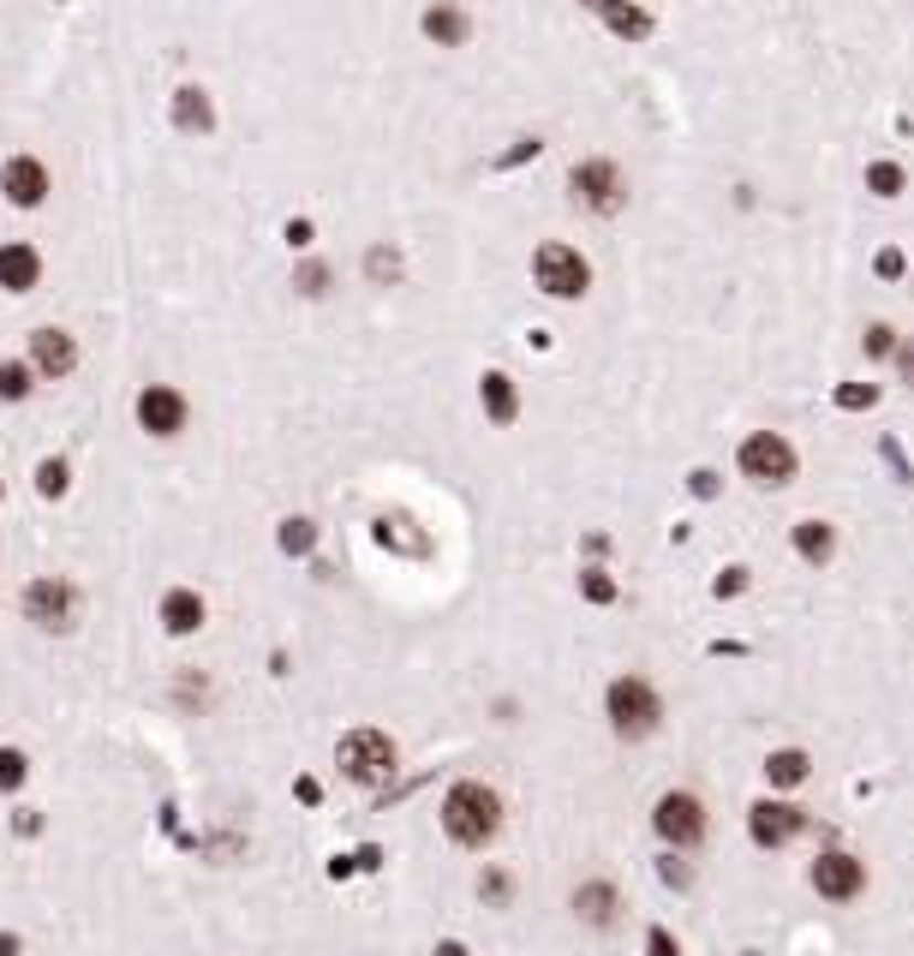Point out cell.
Here are the masks:
<instances>
[{
	"label": "cell",
	"mask_w": 914,
	"mask_h": 956,
	"mask_svg": "<svg viewBox=\"0 0 914 956\" xmlns=\"http://www.w3.org/2000/svg\"><path fill=\"white\" fill-rule=\"evenodd\" d=\"M442 831H449V843L461 849H484L496 831H503V796H496L491 784H454L449 796H442Z\"/></svg>",
	"instance_id": "6da1fadb"
},
{
	"label": "cell",
	"mask_w": 914,
	"mask_h": 956,
	"mask_svg": "<svg viewBox=\"0 0 914 956\" xmlns=\"http://www.w3.org/2000/svg\"><path fill=\"white\" fill-rule=\"evenodd\" d=\"M603 717H610V729L622 735V742H645V735L663 724V700L645 675H616L610 694H603Z\"/></svg>",
	"instance_id": "7a4b0ae2"
},
{
	"label": "cell",
	"mask_w": 914,
	"mask_h": 956,
	"mask_svg": "<svg viewBox=\"0 0 914 956\" xmlns=\"http://www.w3.org/2000/svg\"><path fill=\"white\" fill-rule=\"evenodd\" d=\"M335 765H342L347 784L377 789L382 777L395 771V742H389L382 729H347V735H342V747H335Z\"/></svg>",
	"instance_id": "3957f363"
},
{
	"label": "cell",
	"mask_w": 914,
	"mask_h": 956,
	"mask_svg": "<svg viewBox=\"0 0 914 956\" xmlns=\"http://www.w3.org/2000/svg\"><path fill=\"white\" fill-rule=\"evenodd\" d=\"M568 191H574V203H580L586 216H616V210L628 203V180H622V168H616V161H603V156L574 161Z\"/></svg>",
	"instance_id": "277c9868"
},
{
	"label": "cell",
	"mask_w": 914,
	"mask_h": 956,
	"mask_svg": "<svg viewBox=\"0 0 914 956\" xmlns=\"http://www.w3.org/2000/svg\"><path fill=\"white\" fill-rule=\"evenodd\" d=\"M24 622L42 628V634H66L78 622V586L61 580V574H42V580L24 586Z\"/></svg>",
	"instance_id": "5b68a950"
},
{
	"label": "cell",
	"mask_w": 914,
	"mask_h": 956,
	"mask_svg": "<svg viewBox=\"0 0 914 956\" xmlns=\"http://www.w3.org/2000/svg\"><path fill=\"white\" fill-rule=\"evenodd\" d=\"M533 282L550 293V300H580V293L592 287V270H586V258L574 252V245L544 240L533 252Z\"/></svg>",
	"instance_id": "8992f818"
},
{
	"label": "cell",
	"mask_w": 914,
	"mask_h": 956,
	"mask_svg": "<svg viewBox=\"0 0 914 956\" xmlns=\"http://www.w3.org/2000/svg\"><path fill=\"white\" fill-rule=\"evenodd\" d=\"M735 466H742L754 484H789L795 479V443L777 431H754L742 449H735Z\"/></svg>",
	"instance_id": "52a82bcc"
},
{
	"label": "cell",
	"mask_w": 914,
	"mask_h": 956,
	"mask_svg": "<svg viewBox=\"0 0 914 956\" xmlns=\"http://www.w3.org/2000/svg\"><path fill=\"white\" fill-rule=\"evenodd\" d=\"M652 826H658V837L670 849H694L705 837V801L687 796V789H670V796L652 807Z\"/></svg>",
	"instance_id": "ba28073f"
},
{
	"label": "cell",
	"mask_w": 914,
	"mask_h": 956,
	"mask_svg": "<svg viewBox=\"0 0 914 956\" xmlns=\"http://www.w3.org/2000/svg\"><path fill=\"white\" fill-rule=\"evenodd\" d=\"M813 891L824 896V903H854V896L866 891V866L843 855V849H824V855L813 861Z\"/></svg>",
	"instance_id": "9c48e42d"
},
{
	"label": "cell",
	"mask_w": 914,
	"mask_h": 956,
	"mask_svg": "<svg viewBox=\"0 0 914 956\" xmlns=\"http://www.w3.org/2000/svg\"><path fill=\"white\" fill-rule=\"evenodd\" d=\"M186 419H191V407H186L180 389H168V382H150V389H138V424H144L150 437H180Z\"/></svg>",
	"instance_id": "30bf717a"
},
{
	"label": "cell",
	"mask_w": 914,
	"mask_h": 956,
	"mask_svg": "<svg viewBox=\"0 0 914 956\" xmlns=\"http://www.w3.org/2000/svg\"><path fill=\"white\" fill-rule=\"evenodd\" d=\"M801 807H789V801H754L747 807V831H754V843L759 849H784V843H795L801 837Z\"/></svg>",
	"instance_id": "8fae6325"
},
{
	"label": "cell",
	"mask_w": 914,
	"mask_h": 956,
	"mask_svg": "<svg viewBox=\"0 0 914 956\" xmlns=\"http://www.w3.org/2000/svg\"><path fill=\"white\" fill-rule=\"evenodd\" d=\"M0 191H7V203H19V210H36V203L49 198V168H42L36 156H12L7 168H0Z\"/></svg>",
	"instance_id": "7c38bea8"
},
{
	"label": "cell",
	"mask_w": 914,
	"mask_h": 956,
	"mask_svg": "<svg viewBox=\"0 0 914 956\" xmlns=\"http://www.w3.org/2000/svg\"><path fill=\"white\" fill-rule=\"evenodd\" d=\"M72 365H78V342H72L66 329H54V323H49V329L31 335V371L36 377L61 382V377H72Z\"/></svg>",
	"instance_id": "4fadbf2b"
},
{
	"label": "cell",
	"mask_w": 914,
	"mask_h": 956,
	"mask_svg": "<svg viewBox=\"0 0 914 956\" xmlns=\"http://www.w3.org/2000/svg\"><path fill=\"white\" fill-rule=\"evenodd\" d=\"M574 915L586 926H616L622 921V891H616L610 879H586V885L574 891Z\"/></svg>",
	"instance_id": "5bb4252c"
},
{
	"label": "cell",
	"mask_w": 914,
	"mask_h": 956,
	"mask_svg": "<svg viewBox=\"0 0 914 956\" xmlns=\"http://www.w3.org/2000/svg\"><path fill=\"white\" fill-rule=\"evenodd\" d=\"M174 126H180L186 138H210V132H216V102H210V91H198V84L174 91Z\"/></svg>",
	"instance_id": "9a60e30c"
},
{
	"label": "cell",
	"mask_w": 914,
	"mask_h": 956,
	"mask_svg": "<svg viewBox=\"0 0 914 956\" xmlns=\"http://www.w3.org/2000/svg\"><path fill=\"white\" fill-rule=\"evenodd\" d=\"M42 282V258L31 252L24 240H7L0 245V287L7 293H31Z\"/></svg>",
	"instance_id": "2e32d148"
},
{
	"label": "cell",
	"mask_w": 914,
	"mask_h": 956,
	"mask_svg": "<svg viewBox=\"0 0 914 956\" xmlns=\"http://www.w3.org/2000/svg\"><path fill=\"white\" fill-rule=\"evenodd\" d=\"M161 628H168L174 640L198 634V628H203V598L191 592V586H174V592L161 598Z\"/></svg>",
	"instance_id": "e0dca14e"
},
{
	"label": "cell",
	"mask_w": 914,
	"mask_h": 956,
	"mask_svg": "<svg viewBox=\"0 0 914 956\" xmlns=\"http://www.w3.org/2000/svg\"><path fill=\"white\" fill-rule=\"evenodd\" d=\"M479 401H484V419L491 424H514V413H521V395H514V382L503 371L479 377Z\"/></svg>",
	"instance_id": "ac0fdd59"
},
{
	"label": "cell",
	"mask_w": 914,
	"mask_h": 956,
	"mask_svg": "<svg viewBox=\"0 0 914 956\" xmlns=\"http://www.w3.org/2000/svg\"><path fill=\"white\" fill-rule=\"evenodd\" d=\"M419 24H424V36H431L437 49H461V42L473 36V19H466L461 7H431Z\"/></svg>",
	"instance_id": "d6986e66"
},
{
	"label": "cell",
	"mask_w": 914,
	"mask_h": 956,
	"mask_svg": "<svg viewBox=\"0 0 914 956\" xmlns=\"http://www.w3.org/2000/svg\"><path fill=\"white\" fill-rule=\"evenodd\" d=\"M795 550H801L813 568H824V563L837 556V533H831V521H801V526H795Z\"/></svg>",
	"instance_id": "ffe728a7"
},
{
	"label": "cell",
	"mask_w": 914,
	"mask_h": 956,
	"mask_svg": "<svg viewBox=\"0 0 914 956\" xmlns=\"http://www.w3.org/2000/svg\"><path fill=\"white\" fill-rule=\"evenodd\" d=\"M603 24H610L616 36H628V42H640V36H652V12H640V7H628V0H616V7H603Z\"/></svg>",
	"instance_id": "44dd1931"
},
{
	"label": "cell",
	"mask_w": 914,
	"mask_h": 956,
	"mask_svg": "<svg viewBox=\"0 0 914 956\" xmlns=\"http://www.w3.org/2000/svg\"><path fill=\"white\" fill-rule=\"evenodd\" d=\"M765 777H771L777 789H795L807 777V754H801V747H777V754L765 759Z\"/></svg>",
	"instance_id": "7402d4cb"
},
{
	"label": "cell",
	"mask_w": 914,
	"mask_h": 956,
	"mask_svg": "<svg viewBox=\"0 0 914 956\" xmlns=\"http://www.w3.org/2000/svg\"><path fill=\"white\" fill-rule=\"evenodd\" d=\"M31 365H24V359H0V401H24V395H31Z\"/></svg>",
	"instance_id": "603a6c76"
},
{
	"label": "cell",
	"mask_w": 914,
	"mask_h": 956,
	"mask_svg": "<svg viewBox=\"0 0 914 956\" xmlns=\"http://www.w3.org/2000/svg\"><path fill=\"white\" fill-rule=\"evenodd\" d=\"M866 191H873V198H896V191H903V168H896V161H873V168H866Z\"/></svg>",
	"instance_id": "cb8c5ba5"
},
{
	"label": "cell",
	"mask_w": 914,
	"mask_h": 956,
	"mask_svg": "<svg viewBox=\"0 0 914 956\" xmlns=\"http://www.w3.org/2000/svg\"><path fill=\"white\" fill-rule=\"evenodd\" d=\"M317 544V526L312 521H282V550L287 556H305Z\"/></svg>",
	"instance_id": "d4e9b609"
},
{
	"label": "cell",
	"mask_w": 914,
	"mask_h": 956,
	"mask_svg": "<svg viewBox=\"0 0 914 956\" xmlns=\"http://www.w3.org/2000/svg\"><path fill=\"white\" fill-rule=\"evenodd\" d=\"M66 484H72L66 461H42V466H36V491H42V496H66Z\"/></svg>",
	"instance_id": "484cf974"
},
{
	"label": "cell",
	"mask_w": 914,
	"mask_h": 956,
	"mask_svg": "<svg viewBox=\"0 0 914 956\" xmlns=\"http://www.w3.org/2000/svg\"><path fill=\"white\" fill-rule=\"evenodd\" d=\"M293 287H300L305 300H323V293H329V263H305V270L293 275Z\"/></svg>",
	"instance_id": "4316f807"
},
{
	"label": "cell",
	"mask_w": 914,
	"mask_h": 956,
	"mask_svg": "<svg viewBox=\"0 0 914 956\" xmlns=\"http://www.w3.org/2000/svg\"><path fill=\"white\" fill-rule=\"evenodd\" d=\"M873 401H879L873 382H843V389H837V407H849V413H866Z\"/></svg>",
	"instance_id": "83f0119b"
},
{
	"label": "cell",
	"mask_w": 914,
	"mask_h": 956,
	"mask_svg": "<svg viewBox=\"0 0 914 956\" xmlns=\"http://www.w3.org/2000/svg\"><path fill=\"white\" fill-rule=\"evenodd\" d=\"M365 275H371V282H395V275H401V258H395L389 245H377V252L365 258Z\"/></svg>",
	"instance_id": "f1b7e54d"
},
{
	"label": "cell",
	"mask_w": 914,
	"mask_h": 956,
	"mask_svg": "<svg viewBox=\"0 0 914 956\" xmlns=\"http://www.w3.org/2000/svg\"><path fill=\"white\" fill-rule=\"evenodd\" d=\"M580 592L592 598V605H610V598H616V580H610L603 568H586V574H580Z\"/></svg>",
	"instance_id": "f546056e"
},
{
	"label": "cell",
	"mask_w": 914,
	"mask_h": 956,
	"mask_svg": "<svg viewBox=\"0 0 914 956\" xmlns=\"http://www.w3.org/2000/svg\"><path fill=\"white\" fill-rule=\"evenodd\" d=\"M19 784H24V754L7 747V754H0V789H19Z\"/></svg>",
	"instance_id": "4dcf8cb0"
},
{
	"label": "cell",
	"mask_w": 914,
	"mask_h": 956,
	"mask_svg": "<svg viewBox=\"0 0 914 956\" xmlns=\"http://www.w3.org/2000/svg\"><path fill=\"white\" fill-rule=\"evenodd\" d=\"M645 956H682V945H675L663 926H652V933H645Z\"/></svg>",
	"instance_id": "1f68e13d"
},
{
	"label": "cell",
	"mask_w": 914,
	"mask_h": 956,
	"mask_svg": "<svg viewBox=\"0 0 914 956\" xmlns=\"http://www.w3.org/2000/svg\"><path fill=\"white\" fill-rule=\"evenodd\" d=\"M891 347H896V335L884 329V323H873V329H866V353H873V359H884Z\"/></svg>",
	"instance_id": "d6a6232c"
},
{
	"label": "cell",
	"mask_w": 914,
	"mask_h": 956,
	"mask_svg": "<svg viewBox=\"0 0 914 956\" xmlns=\"http://www.w3.org/2000/svg\"><path fill=\"white\" fill-rule=\"evenodd\" d=\"M479 891L491 896V903H508V891H514V885H508V873H484V885H479Z\"/></svg>",
	"instance_id": "836d02e7"
},
{
	"label": "cell",
	"mask_w": 914,
	"mask_h": 956,
	"mask_svg": "<svg viewBox=\"0 0 914 956\" xmlns=\"http://www.w3.org/2000/svg\"><path fill=\"white\" fill-rule=\"evenodd\" d=\"M747 586V568H724V580H717V598H735Z\"/></svg>",
	"instance_id": "e575fe53"
},
{
	"label": "cell",
	"mask_w": 914,
	"mask_h": 956,
	"mask_svg": "<svg viewBox=\"0 0 914 956\" xmlns=\"http://www.w3.org/2000/svg\"><path fill=\"white\" fill-rule=\"evenodd\" d=\"M873 270H879V275H891V282H896V275H903V258H896V252H879V258H873Z\"/></svg>",
	"instance_id": "d590c367"
},
{
	"label": "cell",
	"mask_w": 914,
	"mask_h": 956,
	"mask_svg": "<svg viewBox=\"0 0 914 956\" xmlns=\"http://www.w3.org/2000/svg\"><path fill=\"white\" fill-rule=\"evenodd\" d=\"M663 879H670V885H687V866L675 855H663Z\"/></svg>",
	"instance_id": "8d00e7d4"
},
{
	"label": "cell",
	"mask_w": 914,
	"mask_h": 956,
	"mask_svg": "<svg viewBox=\"0 0 914 956\" xmlns=\"http://www.w3.org/2000/svg\"><path fill=\"white\" fill-rule=\"evenodd\" d=\"M287 245H312V222H287Z\"/></svg>",
	"instance_id": "74e56055"
},
{
	"label": "cell",
	"mask_w": 914,
	"mask_h": 956,
	"mask_svg": "<svg viewBox=\"0 0 914 956\" xmlns=\"http://www.w3.org/2000/svg\"><path fill=\"white\" fill-rule=\"evenodd\" d=\"M437 956H466V945H454V938H449V945H437Z\"/></svg>",
	"instance_id": "f35d334b"
},
{
	"label": "cell",
	"mask_w": 914,
	"mask_h": 956,
	"mask_svg": "<svg viewBox=\"0 0 914 956\" xmlns=\"http://www.w3.org/2000/svg\"><path fill=\"white\" fill-rule=\"evenodd\" d=\"M0 956H19V938H0Z\"/></svg>",
	"instance_id": "ab89813d"
},
{
	"label": "cell",
	"mask_w": 914,
	"mask_h": 956,
	"mask_svg": "<svg viewBox=\"0 0 914 956\" xmlns=\"http://www.w3.org/2000/svg\"><path fill=\"white\" fill-rule=\"evenodd\" d=\"M580 7H592V12H603V7H616V0H580Z\"/></svg>",
	"instance_id": "60d3db41"
},
{
	"label": "cell",
	"mask_w": 914,
	"mask_h": 956,
	"mask_svg": "<svg viewBox=\"0 0 914 956\" xmlns=\"http://www.w3.org/2000/svg\"><path fill=\"white\" fill-rule=\"evenodd\" d=\"M0 496H7V491H0Z\"/></svg>",
	"instance_id": "b9f144b4"
}]
</instances>
